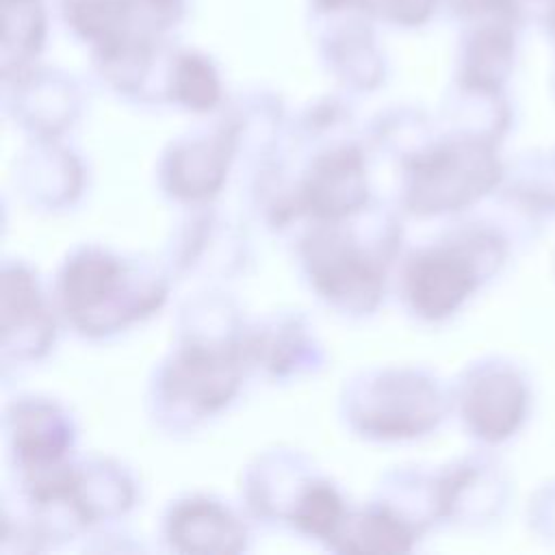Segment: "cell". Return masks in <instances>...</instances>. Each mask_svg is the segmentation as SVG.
Wrapping results in <instances>:
<instances>
[{"label":"cell","mask_w":555,"mask_h":555,"mask_svg":"<svg viewBox=\"0 0 555 555\" xmlns=\"http://www.w3.org/2000/svg\"><path fill=\"white\" fill-rule=\"evenodd\" d=\"M525 28L514 13H494L460 24L457 80L462 87L501 91Z\"/></svg>","instance_id":"obj_1"},{"label":"cell","mask_w":555,"mask_h":555,"mask_svg":"<svg viewBox=\"0 0 555 555\" xmlns=\"http://www.w3.org/2000/svg\"><path fill=\"white\" fill-rule=\"evenodd\" d=\"M373 15H347L312 24L327 67L351 87H375L386 67Z\"/></svg>","instance_id":"obj_2"},{"label":"cell","mask_w":555,"mask_h":555,"mask_svg":"<svg viewBox=\"0 0 555 555\" xmlns=\"http://www.w3.org/2000/svg\"><path fill=\"white\" fill-rule=\"evenodd\" d=\"M0 61L4 80L37 65L54 17L52 0H0Z\"/></svg>","instance_id":"obj_3"},{"label":"cell","mask_w":555,"mask_h":555,"mask_svg":"<svg viewBox=\"0 0 555 555\" xmlns=\"http://www.w3.org/2000/svg\"><path fill=\"white\" fill-rule=\"evenodd\" d=\"M473 288L468 262L453 251H429L416 258L408 271V295L423 314L451 312Z\"/></svg>","instance_id":"obj_4"},{"label":"cell","mask_w":555,"mask_h":555,"mask_svg":"<svg viewBox=\"0 0 555 555\" xmlns=\"http://www.w3.org/2000/svg\"><path fill=\"white\" fill-rule=\"evenodd\" d=\"M160 80L167 98L191 111H208L217 106L223 93L217 65L197 48H180L171 43Z\"/></svg>","instance_id":"obj_5"},{"label":"cell","mask_w":555,"mask_h":555,"mask_svg":"<svg viewBox=\"0 0 555 555\" xmlns=\"http://www.w3.org/2000/svg\"><path fill=\"white\" fill-rule=\"evenodd\" d=\"M130 7L132 0H52L54 17L89 50L128 35Z\"/></svg>","instance_id":"obj_6"},{"label":"cell","mask_w":555,"mask_h":555,"mask_svg":"<svg viewBox=\"0 0 555 555\" xmlns=\"http://www.w3.org/2000/svg\"><path fill=\"white\" fill-rule=\"evenodd\" d=\"M171 535L189 551H230L241 538L234 520L210 503H191L171 518Z\"/></svg>","instance_id":"obj_7"},{"label":"cell","mask_w":555,"mask_h":555,"mask_svg":"<svg viewBox=\"0 0 555 555\" xmlns=\"http://www.w3.org/2000/svg\"><path fill=\"white\" fill-rule=\"evenodd\" d=\"M119 267L98 254L76 260L65 275V301L72 312L87 314L113 297L119 284Z\"/></svg>","instance_id":"obj_8"},{"label":"cell","mask_w":555,"mask_h":555,"mask_svg":"<svg viewBox=\"0 0 555 555\" xmlns=\"http://www.w3.org/2000/svg\"><path fill=\"white\" fill-rule=\"evenodd\" d=\"M178 386L195 397L202 405H212L228 397L234 377L228 373L225 360L210 353H193L178 369Z\"/></svg>","instance_id":"obj_9"},{"label":"cell","mask_w":555,"mask_h":555,"mask_svg":"<svg viewBox=\"0 0 555 555\" xmlns=\"http://www.w3.org/2000/svg\"><path fill=\"white\" fill-rule=\"evenodd\" d=\"M189 13L191 0H132L128 33L173 41L176 30L186 22Z\"/></svg>","instance_id":"obj_10"},{"label":"cell","mask_w":555,"mask_h":555,"mask_svg":"<svg viewBox=\"0 0 555 555\" xmlns=\"http://www.w3.org/2000/svg\"><path fill=\"white\" fill-rule=\"evenodd\" d=\"M327 260L330 262H319L314 269L317 282L327 295H353L356 288L373 295L377 275L360 256L349 249H336Z\"/></svg>","instance_id":"obj_11"},{"label":"cell","mask_w":555,"mask_h":555,"mask_svg":"<svg viewBox=\"0 0 555 555\" xmlns=\"http://www.w3.org/2000/svg\"><path fill=\"white\" fill-rule=\"evenodd\" d=\"M382 26L416 30L444 13V0H373Z\"/></svg>","instance_id":"obj_12"},{"label":"cell","mask_w":555,"mask_h":555,"mask_svg":"<svg viewBox=\"0 0 555 555\" xmlns=\"http://www.w3.org/2000/svg\"><path fill=\"white\" fill-rule=\"evenodd\" d=\"M338 518H340V501L330 488L310 490L304 496L301 507L297 512V522L306 531L319 533V535L332 533L338 525Z\"/></svg>","instance_id":"obj_13"},{"label":"cell","mask_w":555,"mask_h":555,"mask_svg":"<svg viewBox=\"0 0 555 555\" xmlns=\"http://www.w3.org/2000/svg\"><path fill=\"white\" fill-rule=\"evenodd\" d=\"M408 531L392 518L386 516H369L360 525L358 538L360 540L353 548H377V551H399L408 546Z\"/></svg>","instance_id":"obj_14"},{"label":"cell","mask_w":555,"mask_h":555,"mask_svg":"<svg viewBox=\"0 0 555 555\" xmlns=\"http://www.w3.org/2000/svg\"><path fill=\"white\" fill-rule=\"evenodd\" d=\"M509 4L522 28H540L546 35L555 30V0H509Z\"/></svg>","instance_id":"obj_15"},{"label":"cell","mask_w":555,"mask_h":555,"mask_svg":"<svg viewBox=\"0 0 555 555\" xmlns=\"http://www.w3.org/2000/svg\"><path fill=\"white\" fill-rule=\"evenodd\" d=\"M347 15H373L377 20L373 0H308V17L312 24Z\"/></svg>","instance_id":"obj_16"},{"label":"cell","mask_w":555,"mask_h":555,"mask_svg":"<svg viewBox=\"0 0 555 555\" xmlns=\"http://www.w3.org/2000/svg\"><path fill=\"white\" fill-rule=\"evenodd\" d=\"M444 13L460 24L494 15V13H512L509 0H444Z\"/></svg>","instance_id":"obj_17"},{"label":"cell","mask_w":555,"mask_h":555,"mask_svg":"<svg viewBox=\"0 0 555 555\" xmlns=\"http://www.w3.org/2000/svg\"><path fill=\"white\" fill-rule=\"evenodd\" d=\"M548 37H551V39H553V43H555V30H553Z\"/></svg>","instance_id":"obj_18"}]
</instances>
